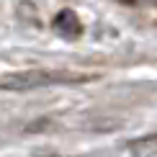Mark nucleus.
<instances>
[{
    "instance_id": "nucleus-1",
    "label": "nucleus",
    "mask_w": 157,
    "mask_h": 157,
    "mask_svg": "<svg viewBox=\"0 0 157 157\" xmlns=\"http://www.w3.org/2000/svg\"><path fill=\"white\" fill-rule=\"evenodd\" d=\"M90 80L88 75H75L64 70H23V72H10L0 75V90L10 93H26L36 88H49V85H72V82H85Z\"/></svg>"
},
{
    "instance_id": "nucleus-2",
    "label": "nucleus",
    "mask_w": 157,
    "mask_h": 157,
    "mask_svg": "<svg viewBox=\"0 0 157 157\" xmlns=\"http://www.w3.org/2000/svg\"><path fill=\"white\" fill-rule=\"evenodd\" d=\"M54 31L59 36H64V39H77L82 34V23L77 18V13L70 10V8H62L54 16Z\"/></svg>"
},
{
    "instance_id": "nucleus-3",
    "label": "nucleus",
    "mask_w": 157,
    "mask_h": 157,
    "mask_svg": "<svg viewBox=\"0 0 157 157\" xmlns=\"http://www.w3.org/2000/svg\"><path fill=\"white\" fill-rule=\"evenodd\" d=\"M129 152L132 155H157V134L134 139L132 144H129Z\"/></svg>"
}]
</instances>
